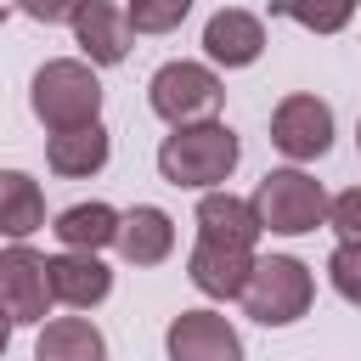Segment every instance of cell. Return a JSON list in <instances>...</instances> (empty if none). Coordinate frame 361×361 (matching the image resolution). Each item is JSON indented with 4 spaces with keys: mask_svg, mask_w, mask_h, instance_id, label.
Segmentation results:
<instances>
[{
    "mask_svg": "<svg viewBox=\"0 0 361 361\" xmlns=\"http://www.w3.org/2000/svg\"><path fill=\"white\" fill-rule=\"evenodd\" d=\"M254 243H259V220L243 197L231 192H209L197 203V248H192V282L209 299H243V282L254 271Z\"/></svg>",
    "mask_w": 361,
    "mask_h": 361,
    "instance_id": "obj_1",
    "label": "cell"
},
{
    "mask_svg": "<svg viewBox=\"0 0 361 361\" xmlns=\"http://www.w3.org/2000/svg\"><path fill=\"white\" fill-rule=\"evenodd\" d=\"M243 147L237 135L220 124V118H203V124H180L175 135H164L158 147V175L169 186H220L231 169H237Z\"/></svg>",
    "mask_w": 361,
    "mask_h": 361,
    "instance_id": "obj_2",
    "label": "cell"
},
{
    "mask_svg": "<svg viewBox=\"0 0 361 361\" xmlns=\"http://www.w3.org/2000/svg\"><path fill=\"white\" fill-rule=\"evenodd\" d=\"M34 118L51 130V135H62V130H79V124H102L96 113H102V79L85 68V62H45L39 73H34Z\"/></svg>",
    "mask_w": 361,
    "mask_h": 361,
    "instance_id": "obj_3",
    "label": "cell"
},
{
    "mask_svg": "<svg viewBox=\"0 0 361 361\" xmlns=\"http://www.w3.org/2000/svg\"><path fill=\"white\" fill-rule=\"evenodd\" d=\"M248 209H254L259 231L305 237V231H316V226L327 220V192H322V180H310L305 169H271V175L254 186Z\"/></svg>",
    "mask_w": 361,
    "mask_h": 361,
    "instance_id": "obj_4",
    "label": "cell"
},
{
    "mask_svg": "<svg viewBox=\"0 0 361 361\" xmlns=\"http://www.w3.org/2000/svg\"><path fill=\"white\" fill-rule=\"evenodd\" d=\"M310 299H316V282H310V271H305L293 254H265V259H254V271H248V282H243V310H248L254 322H265V327L299 322V316L310 310Z\"/></svg>",
    "mask_w": 361,
    "mask_h": 361,
    "instance_id": "obj_5",
    "label": "cell"
},
{
    "mask_svg": "<svg viewBox=\"0 0 361 361\" xmlns=\"http://www.w3.org/2000/svg\"><path fill=\"white\" fill-rule=\"evenodd\" d=\"M220 79H214V68H203V62H164L158 73H152V85H147V102H152V113L164 118V124H203V118H214L220 113Z\"/></svg>",
    "mask_w": 361,
    "mask_h": 361,
    "instance_id": "obj_6",
    "label": "cell"
},
{
    "mask_svg": "<svg viewBox=\"0 0 361 361\" xmlns=\"http://www.w3.org/2000/svg\"><path fill=\"white\" fill-rule=\"evenodd\" d=\"M51 259H39L34 248H6L0 254V316L17 327V322H45L51 310Z\"/></svg>",
    "mask_w": 361,
    "mask_h": 361,
    "instance_id": "obj_7",
    "label": "cell"
},
{
    "mask_svg": "<svg viewBox=\"0 0 361 361\" xmlns=\"http://www.w3.org/2000/svg\"><path fill=\"white\" fill-rule=\"evenodd\" d=\"M271 141H276V152L282 158H293V164H305V158H322L327 147H333V107L322 102V96H282L276 102V113H271Z\"/></svg>",
    "mask_w": 361,
    "mask_h": 361,
    "instance_id": "obj_8",
    "label": "cell"
},
{
    "mask_svg": "<svg viewBox=\"0 0 361 361\" xmlns=\"http://www.w3.org/2000/svg\"><path fill=\"white\" fill-rule=\"evenodd\" d=\"M169 361H243V338L214 310H180L164 333Z\"/></svg>",
    "mask_w": 361,
    "mask_h": 361,
    "instance_id": "obj_9",
    "label": "cell"
},
{
    "mask_svg": "<svg viewBox=\"0 0 361 361\" xmlns=\"http://www.w3.org/2000/svg\"><path fill=\"white\" fill-rule=\"evenodd\" d=\"M130 17L118 11V6H107V0H85L79 11H73V39H79V51L96 62V68H113V62H124L130 56Z\"/></svg>",
    "mask_w": 361,
    "mask_h": 361,
    "instance_id": "obj_10",
    "label": "cell"
},
{
    "mask_svg": "<svg viewBox=\"0 0 361 361\" xmlns=\"http://www.w3.org/2000/svg\"><path fill=\"white\" fill-rule=\"evenodd\" d=\"M203 51H209L220 68H248V62H259V51H265V23H259L254 11L226 6V11H214V17L203 23Z\"/></svg>",
    "mask_w": 361,
    "mask_h": 361,
    "instance_id": "obj_11",
    "label": "cell"
},
{
    "mask_svg": "<svg viewBox=\"0 0 361 361\" xmlns=\"http://www.w3.org/2000/svg\"><path fill=\"white\" fill-rule=\"evenodd\" d=\"M113 248H118L130 265H158V259H169V248H175V220H169L164 209H152V203H135L130 214H118Z\"/></svg>",
    "mask_w": 361,
    "mask_h": 361,
    "instance_id": "obj_12",
    "label": "cell"
},
{
    "mask_svg": "<svg viewBox=\"0 0 361 361\" xmlns=\"http://www.w3.org/2000/svg\"><path fill=\"white\" fill-rule=\"evenodd\" d=\"M51 293L62 299V305H73V310H90V305H102L107 293H113V271L96 259V254H56L51 259Z\"/></svg>",
    "mask_w": 361,
    "mask_h": 361,
    "instance_id": "obj_13",
    "label": "cell"
},
{
    "mask_svg": "<svg viewBox=\"0 0 361 361\" xmlns=\"http://www.w3.org/2000/svg\"><path fill=\"white\" fill-rule=\"evenodd\" d=\"M45 226V192L23 169H0V237L23 243Z\"/></svg>",
    "mask_w": 361,
    "mask_h": 361,
    "instance_id": "obj_14",
    "label": "cell"
},
{
    "mask_svg": "<svg viewBox=\"0 0 361 361\" xmlns=\"http://www.w3.org/2000/svg\"><path fill=\"white\" fill-rule=\"evenodd\" d=\"M107 152H113L107 130H102V124H79V130H62V135H51V147H45V164H51L56 175L79 180V175H96V169L107 164Z\"/></svg>",
    "mask_w": 361,
    "mask_h": 361,
    "instance_id": "obj_15",
    "label": "cell"
},
{
    "mask_svg": "<svg viewBox=\"0 0 361 361\" xmlns=\"http://www.w3.org/2000/svg\"><path fill=\"white\" fill-rule=\"evenodd\" d=\"M34 361H107V338L85 316H62V322H45Z\"/></svg>",
    "mask_w": 361,
    "mask_h": 361,
    "instance_id": "obj_16",
    "label": "cell"
},
{
    "mask_svg": "<svg viewBox=\"0 0 361 361\" xmlns=\"http://www.w3.org/2000/svg\"><path fill=\"white\" fill-rule=\"evenodd\" d=\"M51 231L62 237V248H73V254H96V248H107V243L118 237V214H113L107 203H73V209L56 214Z\"/></svg>",
    "mask_w": 361,
    "mask_h": 361,
    "instance_id": "obj_17",
    "label": "cell"
},
{
    "mask_svg": "<svg viewBox=\"0 0 361 361\" xmlns=\"http://www.w3.org/2000/svg\"><path fill=\"white\" fill-rule=\"evenodd\" d=\"M288 17L310 34H338L355 17V0H288Z\"/></svg>",
    "mask_w": 361,
    "mask_h": 361,
    "instance_id": "obj_18",
    "label": "cell"
},
{
    "mask_svg": "<svg viewBox=\"0 0 361 361\" xmlns=\"http://www.w3.org/2000/svg\"><path fill=\"white\" fill-rule=\"evenodd\" d=\"M186 11H192V0H130L124 6L135 34H169V28H180Z\"/></svg>",
    "mask_w": 361,
    "mask_h": 361,
    "instance_id": "obj_19",
    "label": "cell"
},
{
    "mask_svg": "<svg viewBox=\"0 0 361 361\" xmlns=\"http://www.w3.org/2000/svg\"><path fill=\"white\" fill-rule=\"evenodd\" d=\"M327 276H333L338 299L361 305V243H338V248H333V259H327Z\"/></svg>",
    "mask_w": 361,
    "mask_h": 361,
    "instance_id": "obj_20",
    "label": "cell"
},
{
    "mask_svg": "<svg viewBox=\"0 0 361 361\" xmlns=\"http://www.w3.org/2000/svg\"><path fill=\"white\" fill-rule=\"evenodd\" d=\"M327 220H333V231H338V243H361V186H350V192H338V197L327 203Z\"/></svg>",
    "mask_w": 361,
    "mask_h": 361,
    "instance_id": "obj_21",
    "label": "cell"
},
{
    "mask_svg": "<svg viewBox=\"0 0 361 361\" xmlns=\"http://www.w3.org/2000/svg\"><path fill=\"white\" fill-rule=\"evenodd\" d=\"M34 23H73V11L85 6V0H17Z\"/></svg>",
    "mask_w": 361,
    "mask_h": 361,
    "instance_id": "obj_22",
    "label": "cell"
},
{
    "mask_svg": "<svg viewBox=\"0 0 361 361\" xmlns=\"http://www.w3.org/2000/svg\"><path fill=\"white\" fill-rule=\"evenodd\" d=\"M6 338H11V322L0 316V355H6Z\"/></svg>",
    "mask_w": 361,
    "mask_h": 361,
    "instance_id": "obj_23",
    "label": "cell"
},
{
    "mask_svg": "<svg viewBox=\"0 0 361 361\" xmlns=\"http://www.w3.org/2000/svg\"><path fill=\"white\" fill-rule=\"evenodd\" d=\"M11 6H17V0H0V23H6V17H11Z\"/></svg>",
    "mask_w": 361,
    "mask_h": 361,
    "instance_id": "obj_24",
    "label": "cell"
},
{
    "mask_svg": "<svg viewBox=\"0 0 361 361\" xmlns=\"http://www.w3.org/2000/svg\"><path fill=\"white\" fill-rule=\"evenodd\" d=\"M355 147H361V124H355Z\"/></svg>",
    "mask_w": 361,
    "mask_h": 361,
    "instance_id": "obj_25",
    "label": "cell"
}]
</instances>
